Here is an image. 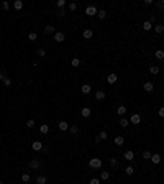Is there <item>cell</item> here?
Here are the masks:
<instances>
[{
	"label": "cell",
	"mask_w": 164,
	"mask_h": 184,
	"mask_svg": "<svg viewBox=\"0 0 164 184\" xmlns=\"http://www.w3.org/2000/svg\"><path fill=\"white\" fill-rule=\"evenodd\" d=\"M89 166L94 168V169H99V168H102V159L100 158H92L90 161H89Z\"/></svg>",
	"instance_id": "6da1fadb"
},
{
	"label": "cell",
	"mask_w": 164,
	"mask_h": 184,
	"mask_svg": "<svg viewBox=\"0 0 164 184\" xmlns=\"http://www.w3.org/2000/svg\"><path fill=\"white\" fill-rule=\"evenodd\" d=\"M30 168H31V169H39V168H41V163H39V159H38V158L30 159Z\"/></svg>",
	"instance_id": "7a4b0ae2"
},
{
	"label": "cell",
	"mask_w": 164,
	"mask_h": 184,
	"mask_svg": "<svg viewBox=\"0 0 164 184\" xmlns=\"http://www.w3.org/2000/svg\"><path fill=\"white\" fill-rule=\"evenodd\" d=\"M97 8L94 7V5H89L87 8H85V15H89V17H94V15H97Z\"/></svg>",
	"instance_id": "3957f363"
},
{
	"label": "cell",
	"mask_w": 164,
	"mask_h": 184,
	"mask_svg": "<svg viewBox=\"0 0 164 184\" xmlns=\"http://www.w3.org/2000/svg\"><path fill=\"white\" fill-rule=\"evenodd\" d=\"M141 122V115H138V114H133L131 117H130V123H133V125H138Z\"/></svg>",
	"instance_id": "277c9868"
},
{
	"label": "cell",
	"mask_w": 164,
	"mask_h": 184,
	"mask_svg": "<svg viewBox=\"0 0 164 184\" xmlns=\"http://www.w3.org/2000/svg\"><path fill=\"white\" fill-rule=\"evenodd\" d=\"M64 33H63V31H56V33H54V39H56V41L57 43H63L64 41Z\"/></svg>",
	"instance_id": "5b68a950"
},
{
	"label": "cell",
	"mask_w": 164,
	"mask_h": 184,
	"mask_svg": "<svg viewBox=\"0 0 164 184\" xmlns=\"http://www.w3.org/2000/svg\"><path fill=\"white\" fill-rule=\"evenodd\" d=\"M57 127H59L61 132H67V130H69V123L63 120V122H59V125H57Z\"/></svg>",
	"instance_id": "8992f818"
},
{
	"label": "cell",
	"mask_w": 164,
	"mask_h": 184,
	"mask_svg": "<svg viewBox=\"0 0 164 184\" xmlns=\"http://www.w3.org/2000/svg\"><path fill=\"white\" fill-rule=\"evenodd\" d=\"M31 148H33L34 151H41V150H43V143H41V141H33Z\"/></svg>",
	"instance_id": "52a82bcc"
},
{
	"label": "cell",
	"mask_w": 164,
	"mask_h": 184,
	"mask_svg": "<svg viewBox=\"0 0 164 184\" xmlns=\"http://www.w3.org/2000/svg\"><path fill=\"white\" fill-rule=\"evenodd\" d=\"M125 159H126V161H133V159H135V153H133L131 150L125 151Z\"/></svg>",
	"instance_id": "ba28073f"
},
{
	"label": "cell",
	"mask_w": 164,
	"mask_h": 184,
	"mask_svg": "<svg viewBox=\"0 0 164 184\" xmlns=\"http://www.w3.org/2000/svg\"><path fill=\"white\" fill-rule=\"evenodd\" d=\"M143 89H144L146 92H153V91H154V86H153V82H144Z\"/></svg>",
	"instance_id": "9c48e42d"
},
{
	"label": "cell",
	"mask_w": 164,
	"mask_h": 184,
	"mask_svg": "<svg viewBox=\"0 0 164 184\" xmlns=\"http://www.w3.org/2000/svg\"><path fill=\"white\" fill-rule=\"evenodd\" d=\"M117 81H118L117 74H108V77H107V82H108V84H115Z\"/></svg>",
	"instance_id": "30bf717a"
},
{
	"label": "cell",
	"mask_w": 164,
	"mask_h": 184,
	"mask_svg": "<svg viewBox=\"0 0 164 184\" xmlns=\"http://www.w3.org/2000/svg\"><path fill=\"white\" fill-rule=\"evenodd\" d=\"M105 95H107V94H105L103 91H97L95 92V99H97V100H103Z\"/></svg>",
	"instance_id": "8fae6325"
},
{
	"label": "cell",
	"mask_w": 164,
	"mask_h": 184,
	"mask_svg": "<svg viewBox=\"0 0 164 184\" xmlns=\"http://www.w3.org/2000/svg\"><path fill=\"white\" fill-rule=\"evenodd\" d=\"M151 161H153V163H154V164H159V163H161V155H158V153H154V155L151 156Z\"/></svg>",
	"instance_id": "7c38bea8"
},
{
	"label": "cell",
	"mask_w": 164,
	"mask_h": 184,
	"mask_svg": "<svg viewBox=\"0 0 164 184\" xmlns=\"http://www.w3.org/2000/svg\"><path fill=\"white\" fill-rule=\"evenodd\" d=\"M13 8H15V10H21V8H23V2H21V0H15V2H13Z\"/></svg>",
	"instance_id": "4fadbf2b"
},
{
	"label": "cell",
	"mask_w": 164,
	"mask_h": 184,
	"mask_svg": "<svg viewBox=\"0 0 164 184\" xmlns=\"http://www.w3.org/2000/svg\"><path fill=\"white\" fill-rule=\"evenodd\" d=\"M97 17H99L100 20H105V18H107V12H105L103 8H100V10L97 12Z\"/></svg>",
	"instance_id": "5bb4252c"
},
{
	"label": "cell",
	"mask_w": 164,
	"mask_h": 184,
	"mask_svg": "<svg viewBox=\"0 0 164 184\" xmlns=\"http://www.w3.org/2000/svg\"><path fill=\"white\" fill-rule=\"evenodd\" d=\"M143 30H144V31H149V30H153V25H151V21H149V20H146L144 23H143Z\"/></svg>",
	"instance_id": "9a60e30c"
},
{
	"label": "cell",
	"mask_w": 164,
	"mask_h": 184,
	"mask_svg": "<svg viewBox=\"0 0 164 184\" xmlns=\"http://www.w3.org/2000/svg\"><path fill=\"white\" fill-rule=\"evenodd\" d=\"M117 114L120 115V117H123V115L126 114V107H125V105H120V107L117 109Z\"/></svg>",
	"instance_id": "2e32d148"
},
{
	"label": "cell",
	"mask_w": 164,
	"mask_h": 184,
	"mask_svg": "<svg viewBox=\"0 0 164 184\" xmlns=\"http://www.w3.org/2000/svg\"><path fill=\"white\" fill-rule=\"evenodd\" d=\"M44 33H56V28L53 25H46L44 26Z\"/></svg>",
	"instance_id": "e0dca14e"
},
{
	"label": "cell",
	"mask_w": 164,
	"mask_h": 184,
	"mask_svg": "<svg viewBox=\"0 0 164 184\" xmlns=\"http://www.w3.org/2000/svg\"><path fill=\"white\" fill-rule=\"evenodd\" d=\"M36 38H38L36 31H30V33H28V39H30V41H36Z\"/></svg>",
	"instance_id": "ac0fdd59"
},
{
	"label": "cell",
	"mask_w": 164,
	"mask_h": 184,
	"mask_svg": "<svg viewBox=\"0 0 164 184\" xmlns=\"http://www.w3.org/2000/svg\"><path fill=\"white\" fill-rule=\"evenodd\" d=\"M92 35H94V33H92V30H84L82 36L85 38V39H90V38H92Z\"/></svg>",
	"instance_id": "d6986e66"
},
{
	"label": "cell",
	"mask_w": 164,
	"mask_h": 184,
	"mask_svg": "<svg viewBox=\"0 0 164 184\" xmlns=\"http://www.w3.org/2000/svg\"><path fill=\"white\" fill-rule=\"evenodd\" d=\"M90 109H89V107H84L82 109V117H85V118H89V117H90Z\"/></svg>",
	"instance_id": "ffe728a7"
},
{
	"label": "cell",
	"mask_w": 164,
	"mask_h": 184,
	"mask_svg": "<svg viewBox=\"0 0 164 184\" xmlns=\"http://www.w3.org/2000/svg\"><path fill=\"white\" fill-rule=\"evenodd\" d=\"M81 91H82V94H90V91H92V87L89 86V84H84Z\"/></svg>",
	"instance_id": "44dd1931"
},
{
	"label": "cell",
	"mask_w": 164,
	"mask_h": 184,
	"mask_svg": "<svg viewBox=\"0 0 164 184\" xmlns=\"http://www.w3.org/2000/svg\"><path fill=\"white\" fill-rule=\"evenodd\" d=\"M39 132H41V133H43V135H46V133H48V132H49V127H48V125H46V123H43V125H41V127H39Z\"/></svg>",
	"instance_id": "7402d4cb"
},
{
	"label": "cell",
	"mask_w": 164,
	"mask_h": 184,
	"mask_svg": "<svg viewBox=\"0 0 164 184\" xmlns=\"http://www.w3.org/2000/svg\"><path fill=\"white\" fill-rule=\"evenodd\" d=\"M69 133H71V135H77V133H79L77 125H72V127H69Z\"/></svg>",
	"instance_id": "603a6c76"
},
{
	"label": "cell",
	"mask_w": 164,
	"mask_h": 184,
	"mask_svg": "<svg viewBox=\"0 0 164 184\" xmlns=\"http://www.w3.org/2000/svg\"><path fill=\"white\" fill-rule=\"evenodd\" d=\"M123 143H125V140H123V137H115V145H117V146H122Z\"/></svg>",
	"instance_id": "cb8c5ba5"
},
{
	"label": "cell",
	"mask_w": 164,
	"mask_h": 184,
	"mask_svg": "<svg viewBox=\"0 0 164 184\" xmlns=\"http://www.w3.org/2000/svg\"><path fill=\"white\" fill-rule=\"evenodd\" d=\"M154 56H156L158 59H164V51L162 49H158V51H154Z\"/></svg>",
	"instance_id": "d4e9b609"
},
{
	"label": "cell",
	"mask_w": 164,
	"mask_h": 184,
	"mask_svg": "<svg viewBox=\"0 0 164 184\" xmlns=\"http://www.w3.org/2000/svg\"><path fill=\"white\" fill-rule=\"evenodd\" d=\"M125 173L128 174V176H133V173H135V168H133V166H126Z\"/></svg>",
	"instance_id": "484cf974"
},
{
	"label": "cell",
	"mask_w": 164,
	"mask_h": 184,
	"mask_svg": "<svg viewBox=\"0 0 164 184\" xmlns=\"http://www.w3.org/2000/svg\"><path fill=\"white\" fill-rule=\"evenodd\" d=\"M154 31H156V33H162V31H164V25H161V23L156 25V26H154Z\"/></svg>",
	"instance_id": "4316f807"
},
{
	"label": "cell",
	"mask_w": 164,
	"mask_h": 184,
	"mask_svg": "<svg viewBox=\"0 0 164 184\" xmlns=\"http://www.w3.org/2000/svg\"><path fill=\"white\" fill-rule=\"evenodd\" d=\"M149 73L151 74H159V66H151V68H149Z\"/></svg>",
	"instance_id": "83f0119b"
},
{
	"label": "cell",
	"mask_w": 164,
	"mask_h": 184,
	"mask_svg": "<svg viewBox=\"0 0 164 184\" xmlns=\"http://www.w3.org/2000/svg\"><path fill=\"white\" fill-rule=\"evenodd\" d=\"M128 123H130V120H128V118H123V117L120 118V125H122L123 128H125V127H128Z\"/></svg>",
	"instance_id": "f1b7e54d"
},
{
	"label": "cell",
	"mask_w": 164,
	"mask_h": 184,
	"mask_svg": "<svg viewBox=\"0 0 164 184\" xmlns=\"http://www.w3.org/2000/svg\"><path fill=\"white\" fill-rule=\"evenodd\" d=\"M99 137H100V140H107V138H108V133L105 132V130H102V132L99 133Z\"/></svg>",
	"instance_id": "f546056e"
},
{
	"label": "cell",
	"mask_w": 164,
	"mask_h": 184,
	"mask_svg": "<svg viewBox=\"0 0 164 184\" xmlns=\"http://www.w3.org/2000/svg\"><path fill=\"white\" fill-rule=\"evenodd\" d=\"M36 184H46V178H44V176H38L36 178Z\"/></svg>",
	"instance_id": "4dcf8cb0"
},
{
	"label": "cell",
	"mask_w": 164,
	"mask_h": 184,
	"mask_svg": "<svg viewBox=\"0 0 164 184\" xmlns=\"http://www.w3.org/2000/svg\"><path fill=\"white\" fill-rule=\"evenodd\" d=\"M110 166H112V168H117V166H118V159L117 158H110Z\"/></svg>",
	"instance_id": "1f68e13d"
},
{
	"label": "cell",
	"mask_w": 164,
	"mask_h": 184,
	"mask_svg": "<svg viewBox=\"0 0 164 184\" xmlns=\"http://www.w3.org/2000/svg\"><path fill=\"white\" fill-rule=\"evenodd\" d=\"M100 178L103 179V181H107V179L110 178V173H108V171H102V174H100Z\"/></svg>",
	"instance_id": "d6a6232c"
},
{
	"label": "cell",
	"mask_w": 164,
	"mask_h": 184,
	"mask_svg": "<svg viewBox=\"0 0 164 184\" xmlns=\"http://www.w3.org/2000/svg\"><path fill=\"white\" fill-rule=\"evenodd\" d=\"M71 64H72L74 68H79V66H81V59H77V58H74V59H72V62H71Z\"/></svg>",
	"instance_id": "836d02e7"
},
{
	"label": "cell",
	"mask_w": 164,
	"mask_h": 184,
	"mask_svg": "<svg viewBox=\"0 0 164 184\" xmlns=\"http://www.w3.org/2000/svg\"><path fill=\"white\" fill-rule=\"evenodd\" d=\"M2 82H3V86H5V87H10V86H12V81L8 79V77H5V79H2Z\"/></svg>",
	"instance_id": "e575fe53"
},
{
	"label": "cell",
	"mask_w": 164,
	"mask_h": 184,
	"mask_svg": "<svg viewBox=\"0 0 164 184\" xmlns=\"http://www.w3.org/2000/svg\"><path fill=\"white\" fill-rule=\"evenodd\" d=\"M30 179H31V178H30L28 173H25L23 176H21V181H23V182H30Z\"/></svg>",
	"instance_id": "d590c367"
},
{
	"label": "cell",
	"mask_w": 164,
	"mask_h": 184,
	"mask_svg": "<svg viewBox=\"0 0 164 184\" xmlns=\"http://www.w3.org/2000/svg\"><path fill=\"white\" fill-rule=\"evenodd\" d=\"M66 5V0H57V2H56V7L57 8H63Z\"/></svg>",
	"instance_id": "8d00e7d4"
},
{
	"label": "cell",
	"mask_w": 164,
	"mask_h": 184,
	"mask_svg": "<svg viewBox=\"0 0 164 184\" xmlns=\"http://www.w3.org/2000/svg\"><path fill=\"white\" fill-rule=\"evenodd\" d=\"M69 10H71V12H76V10H77V3L71 2V3H69Z\"/></svg>",
	"instance_id": "74e56055"
},
{
	"label": "cell",
	"mask_w": 164,
	"mask_h": 184,
	"mask_svg": "<svg viewBox=\"0 0 164 184\" xmlns=\"http://www.w3.org/2000/svg\"><path fill=\"white\" fill-rule=\"evenodd\" d=\"M151 156H153L151 151H144V153H143V158L144 159H151Z\"/></svg>",
	"instance_id": "f35d334b"
},
{
	"label": "cell",
	"mask_w": 164,
	"mask_h": 184,
	"mask_svg": "<svg viewBox=\"0 0 164 184\" xmlns=\"http://www.w3.org/2000/svg\"><path fill=\"white\" fill-rule=\"evenodd\" d=\"M36 53H38V56H39V58H44V56H46V51H44L43 48H39Z\"/></svg>",
	"instance_id": "ab89813d"
},
{
	"label": "cell",
	"mask_w": 164,
	"mask_h": 184,
	"mask_svg": "<svg viewBox=\"0 0 164 184\" xmlns=\"http://www.w3.org/2000/svg\"><path fill=\"white\" fill-rule=\"evenodd\" d=\"M156 7L159 8V10H164V0H161V2H156Z\"/></svg>",
	"instance_id": "60d3db41"
},
{
	"label": "cell",
	"mask_w": 164,
	"mask_h": 184,
	"mask_svg": "<svg viewBox=\"0 0 164 184\" xmlns=\"http://www.w3.org/2000/svg\"><path fill=\"white\" fill-rule=\"evenodd\" d=\"M26 127H28V128H33V127H34V120H33V118L28 120V122H26Z\"/></svg>",
	"instance_id": "b9f144b4"
},
{
	"label": "cell",
	"mask_w": 164,
	"mask_h": 184,
	"mask_svg": "<svg viewBox=\"0 0 164 184\" xmlns=\"http://www.w3.org/2000/svg\"><path fill=\"white\" fill-rule=\"evenodd\" d=\"M7 77V73H5V69H0V79H5Z\"/></svg>",
	"instance_id": "7bdbcfd3"
},
{
	"label": "cell",
	"mask_w": 164,
	"mask_h": 184,
	"mask_svg": "<svg viewBox=\"0 0 164 184\" xmlns=\"http://www.w3.org/2000/svg\"><path fill=\"white\" fill-rule=\"evenodd\" d=\"M158 115L161 117V118H164V107H161V109L158 110Z\"/></svg>",
	"instance_id": "ee69618b"
},
{
	"label": "cell",
	"mask_w": 164,
	"mask_h": 184,
	"mask_svg": "<svg viewBox=\"0 0 164 184\" xmlns=\"http://www.w3.org/2000/svg\"><path fill=\"white\" fill-rule=\"evenodd\" d=\"M57 15H59V17H64V15H66V10H64V8H59V12H57Z\"/></svg>",
	"instance_id": "f6af8a7d"
},
{
	"label": "cell",
	"mask_w": 164,
	"mask_h": 184,
	"mask_svg": "<svg viewBox=\"0 0 164 184\" xmlns=\"http://www.w3.org/2000/svg\"><path fill=\"white\" fill-rule=\"evenodd\" d=\"M2 8H3V10H8V8H10V5H8V2H3V3H2Z\"/></svg>",
	"instance_id": "bcb514c9"
},
{
	"label": "cell",
	"mask_w": 164,
	"mask_h": 184,
	"mask_svg": "<svg viewBox=\"0 0 164 184\" xmlns=\"http://www.w3.org/2000/svg\"><path fill=\"white\" fill-rule=\"evenodd\" d=\"M89 184H100V181H99V179H90V182H89Z\"/></svg>",
	"instance_id": "7dc6e473"
},
{
	"label": "cell",
	"mask_w": 164,
	"mask_h": 184,
	"mask_svg": "<svg viewBox=\"0 0 164 184\" xmlns=\"http://www.w3.org/2000/svg\"><path fill=\"white\" fill-rule=\"evenodd\" d=\"M143 3H144V5H148V7H149V5H153V0H144Z\"/></svg>",
	"instance_id": "c3c4849f"
},
{
	"label": "cell",
	"mask_w": 164,
	"mask_h": 184,
	"mask_svg": "<svg viewBox=\"0 0 164 184\" xmlns=\"http://www.w3.org/2000/svg\"><path fill=\"white\" fill-rule=\"evenodd\" d=\"M0 184H3V182H0Z\"/></svg>",
	"instance_id": "681fc988"
}]
</instances>
